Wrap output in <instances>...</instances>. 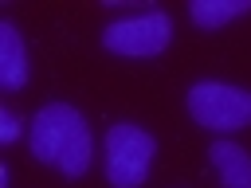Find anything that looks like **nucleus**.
I'll return each mask as SVG.
<instances>
[{"mask_svg":"<svg viewBox=\"0 0 251 188\" xmlns=\"http://www.w3.org/2000/svg\"><path fill=\"white\" fill-rule=\"evenodd\" d=\"M27 149L39 164H47L51 172L78 180L90 172L94 164V133L90 121L78 106L71 102H47L31 114L27 121Z\"/></svg>","mask_w":251,"mask_h":188,"instance_id":"1","label":"nucleus"},{"mask_svg":"<svg viewBox=\"0 0 251 188\" xmlns=\"http://www.w3.org/2000/svg\"><path fill=\"white\" fill-rule=\"evenodd\" d=\"M157 137L137 121H114L102 137V172L110 188H141L153 172Z\"/></svg>","mask_w":251,"mask_h":188,"instance_id":"2","label":"nucleus"},{"mask_svg":"<svg viewBox=\"0 0 251 188\" xmlns=\"http://www.w3.org/2000/svg\"><path fill=\"white\" fill-rule=\"evenodd\" d=\"M184 110L200 129L227 137L251 125V90L235 82H220V78H200L188 86Z\"/></svg>","mask_w":251,"mask_h":188,"instance_id":"3","label":"nucleus"},{"mask_svg":"<svg viewBox=\"0 0 251 188\" xmlns=\"http://www.w3.org/2000/svg\"><path fill=\"white\" fill-rule=\"evenodd\" d=\"M169 43H173V16L165 8L129 12L102 27V47L122 59H153Z\"/></svg>","mask_w":251,"mask_h":188,"instance_id":"4","label":"nucleus"},{"mask_svg":"<svg viewBox=\"0 0 251 188\" xmlns=\"http://www.w3.org/2000/svg\"><path fill=\"white\" fill-rule=\"evenodd\" d=\"M208 164L220 188H251V149L231 137H216L208 145Z\"/></svg>","mask_w":251,"mask_h":188,"instance_id":"5","label":"nucleus"},{"mask_svg":"<svg viewBox=\"0 0 251 188\" xmlns=\"http://www.w3.org/2000/svg\"><path fill=\"white\" fill-rule=\"evenodd\" d=\"M31 78V59L20 27L12 20H0V86L4 90H24Z\"/></svg>","mask_w":251,"mask_h":188,"instance_id":"6","label":"nucleus"},{"mask_svg":"<svg viewBox=\"0 0 251 188\" xmlns=\"http://www.w3.org/2000/svg\"><path fill=\"white\" fill-rule=\"evenodd\" d=\"M239 16H251V0H192L188 4V20L204 31H216Z\"/></svg>","mask_w":251,"mask_h":188,"instance_id":"7","label":"nucleus"},{"mask_svg":"<svg viewBox=\"0 0 251 188\" xmlns=\"http://www.w3.org/2000/svg\"><path fill=\"white\" fill-rule=\"evenodd\" d=\"M20 133H27V125H24L12 110H0V141H4V145H12Z\"/></svg>","mask_w":251,"mask_h":188,"instance_id":"8","label":"nucleus"}]
</instances>
